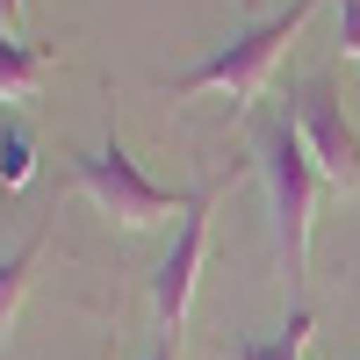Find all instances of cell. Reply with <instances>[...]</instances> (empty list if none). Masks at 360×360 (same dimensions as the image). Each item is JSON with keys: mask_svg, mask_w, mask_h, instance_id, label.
<instances>
[{"mask_svg": "<svg viewBox=\"0 0 360 360\" xmlns=\"http://www.w3.org/2000/svg\"><path fill=\"white\" fill-rule=\"evenodd\" d=\"M259 173H266V202H274V252H281V281L288 295H303V266H310V224H317V188L324 173L310 159L295 115L259 123Z\"/></svg>", "mask_w": 360, "mask_h": 360, "instance_id": "1", "label": "cell"}, {"mask_svg": "<svg viewBox=\"0 0 360 360\" xmlns=\"http://www.w3.org/2000/svg\"><path fill=\"white\" fill-rule=\"evenodd\" d=\"M317 15V0H288L281 15H266V22H245L231 44H217L202 58V65H188L173 79V94H231V101H252L259 86H266V72L281 65V51L303 37V22Z\"/></svg>", "mask_w": 360, "mask_h": 360, "instance_id": "2", "label": "cell"}, {"mask_svg": "<svg viewBox=\"0 0 360 360\" xmlns=\"http://www.w3.org/2000/svg\"><path fill=\"white\" fill-rule=\"evenodd\" d=\"M72 173H79V188L101 202V217H115L123 231H152V224L188 217V195H173V188H159V180H144L123 144H94V152H79Z\"/></svg>", "mask_w": 360, "mask_h": 360, "instance_id": "3", "label": "cell"}, {"mask_svg": "<svg viewBox=\"0 0 360 360\" xmlns=\"http://www.w3.org/2000/svg\"><path fill=\"white\" fill-rule=\"evenodd\" d=\"M288 115H295V130H303V144H310L324 188L353 195V188H360V130L346 123L339 86H332V79H303V86L288 94Z\"/></svg>", "mask_w": 360, "mask_h": 360, "instance_id": "4", "label": "cell"}, {"mask_svg": "<svg viewBox=\"0 0 360 360\" xmlns=\"http://www.w3.org/2000/svg\"><path fill=\"white\" fill-rule=\"evenodd\" d=\"M209 188L188 195V217L173 224V245L159 259V281H152V303H159V324L166 339H180V324H188V303H195V281H202V259H209Z\"/></svg>", "mask_w": 360, "mask_h": 360, "instance_id": "5", "label": "cell"}, {"mask_svg": "<svg viewBox=\"0 0 360 360\" xmlns=\"http://www.w3.org/2000/svg\"><path fill=\"white\" fill-rule=\"evenodd\" d=\"M51 79V58L22 37H0V101H37Z\"/></svg>", "mask_w": 360, "mask_h": 360, "instance_id": "6", "label": "cell"}, {"mask_svg": "<svg viewBox=\"0 0 360 360\" xmlns=\"http://www.w3.org/2000/svg\"><path fill=\"white\" fill-rule=\"evenodd\" d=\"M37 252H44V238H29V245H15L8 259H0V339L15 332V310L29 295V274H37Z\"/></svg>", "mask_w": 360, "mask_h": 360, "instance_id": "7", "label": "cell"}, {"mask_svg": "<svg viewBox=\"0 0 360 360\" xmlns=\"http://www.w3.org/2000/svg\"><path fill=\"white\" fill-rule=\"evenodd\" d=\"M303 346H310V310L295 303V310H288V324H281L274 339H238V346H231V360H303Z\"/></svg>", "mask_w": 360, "mask_h": 360, "instance_id": "8", "label": "cell"}, {"mask_svg": "<svg viewBox=\"0 0 360 360\" xmlns=\"http://www.w3.org/2000/svg\"><path fill=\"white\" fill-rule=\"evenodd\" d=\"M29 173H37L29 130H0V188H29Z\"/></svg>", "mask_w": 360, "mask_h": 360, "instance_id": "9", "label": "cell"}, {"mask_svg": "<svg viewBox=\"0 0 360 360\" xmlns=\"http://www.w3.org/2000/svg\"><path fill=\"white\" fill-rule=\"evenodd\" d=\"M332 8H339V51L360 58V0H332Z\"/></svg>", "mask_w": 360, "mask_h": 360, "instance_id": "10", "label": "cell"}, {"mask_svg": "<svg viewBox=\"0 0 360 360\" xmlns=\"http://www.w3.org/2000/svg\"><path fill=\"white\" fill-rule=\"evenodd\" d=\"M0 37H22V0H0ZM29 44V37H22Z\"/></svg>", "mask_w": 360, "mask_h": 360, "instance_id": "11", "label": "cell"}, {"mask_svg": "<svg viewBox=\"0 0 360 360\" xmlns=\"http://www.w3.org/2000/svg\"><path fill=\"white\" fill-rule=\"evenodd\" d=\"M152 360H180V339H159V353Z\"/></svg>", "mask_w": 360, "mask_h": 360, "instance_id": "12", "label": "cell"}]
</instances>
